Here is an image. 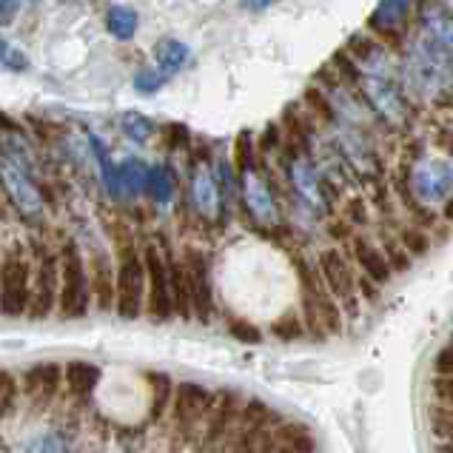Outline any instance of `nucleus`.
Listing matches in <instances>:
<instances>
[{
	"label": "nucleus",
	"mask_w": 453,
	"mask_h": 453,
	"mask_svg": "<svg viewBox=\"0 0 453 453\" xmlns=\"http://www.w3.org/2000/svg\"><path fill=\"white\" fill-rule=\"evenodd\" d=\"M183 265L188 277V294H191V319H197L200 326H209L214 319V280H211V263L205 251L200 249H186L183 251Z\"/></svg>",
	"instance_id": "9"
},
{
	"label": "nucleus",
	"mask_w": 453,
	"mask_h": 453,
	"mask_svg": "<svg viewBox=\"0 0 453 453\" xmlns=\"http://www.w3.org/2000/svg\"><path fill=\"white\" fill-rule=\"evenodd\" d=\"M60 382H63L60 362H37V365H32L23 373L20 388L35 405L46 408V405L55 403V396L60 394Z\"/></svg>",
	"instance_id": "14"
},
{
	"label": "nucleus",
	"mask_w": 453,
	"mask_h": 453,
	"mask_svg": "<svg viewBox=\"0 0 453 453\" xmlns=\"http://www.w3.org/2000/svg\"><path fill=\"white\" fill-rule=\"evenodd\" d=\"M357 288L368 296V303H377V300H380V286H373V282H371V280H365L362 274L357 277Z\"/></svg>",
	"instance_id": "39"
},
{
	"label": "nucleus",
	"mask_w": 453,
	"mask_h": 453,
	"mask_svg": "<svg viewBox=\"0 0 453 453\" xmlns=\"http://www.w3.org/2000/svg\"><path fill=\"white\" fill-rule=\"evenodd\" d=\"M271 334H274L277 340H282V342H294V340H300V336L305 334L303 317H296V314L280 317V319L274 322V326H271Z\"/></svg>",
	"instance_id": "31"
},
{
	"label": "nucleus",
	"mask_w": 453,
	"mask_h": 453,
	"mask_svg": "<svg viewBox=\"0 0 453 453\" xmlns=\"http://www.w3.org/2000/svg\"><path fill=\"white\" fill-rule=\"evenodd\" d=\"M345 223L351 226V228L368 226V205H365V200L354 197L351 203H348V209H345Z\"/></svg>",
	"instance_id": "35"
},
{
	"label": "nucleus",
	"mask_w": 453,
	"mask_h": 453,
	"mask_svg": "<svg viewBox=\"0 0 453 453\" xmlns=\"http://www.w3.org/2000/svg\"><path fill=\"white\" fill-rule=\"evenodd\" d=\"M434 373H436V377H450L453 380V345H445L442 351L434 357Z\"/></svg>",
	"instance_id": "36"
},
{
	"label": "nucleus",
	"mask_w": 453,
	"mask_h": 453,
	"mask_svg": "<svg viewBox=\"0 0 453 453\" xmlns=\"http://www.w3.org/2000/svg\"><path fill=\"white\" fill-rule=\"evenodd\" d=\"M146 191L151 194L154 203L165 205L168 200L174 197V172L168 165H154L149 168V186Z\"/></svg>",
	"instance_id": "25"
},
{
	"label": "nucleus",
	"mask_w": 453,
	"mask_h": 453,
	"mask_svg": "<svg viewBox=\"0 0 453 453\" xmlns=\"http://www.w3.org/2000/svg\"><path fill=\"white\" fill-rule=\"evenodd\" d=\"M288 174H291V186L296 191V197H300L311 211H322L326 209V183L319 180L317 168L311 165L300 151L291 157V165H288Z\"/></svg>",
	"instance_id": "16"
},
{
	"label": "nucleus",
	"mask_w": 453,
	"mask_h": 453,
	"mask_svg": "<svg viewBox=\"0 0 453 453\" xmlns=\"http://www.w3.org/2000/svg\"><path fill=\"white\" fill-rule=\"evenodd\" d=\"M434 396L439 405L453 408V380L450 377H434Z\"/></svg>",
	"instance_id": "37"
},
{
	"label": "nucleus",
	"mask_w": 453,
	"mask_h": 453,
	"mask_svg": "<svg viewBox=\"0 0 453 453\" xmlns=\"http://www.w3.org/2000/svg\"><path fill=\"white\" fill-rule=\"evenodd\" d=\"M146 380H149V385H151V422H157L163 413H165V408L172 405V396H174V382H172V377L168 373H163V371H149L146 373Z\"/></svg>",
	"instance_id": "21"
},
{
	"label": "nucleus",
	"mask_w": 453,
	"mask_h": 453,
	"mask_svg": "<svg viewBox=\"0 0 453 453\" xmlns=\"http://www.w3.org/2000/svg\"><path fill=\"white\" fill-rule=\"evenodd\" d=\"M240 186H242V203L249 209L251 219L260 226H277L280 211H277V200H274V191H271L268 180H263V174L251 168V172L240 174Z\"/></svg>",
	"instance_id": "13"
},
{
	"label": "nucleus",
	"mask_w": 453,
	"mask_h": 453,
	"mask_svg": "<svg viewBox=\"0 0 453 453\" xmlns=\"http://www.w3.org/2000/svg\"><path fill=\"white\" fill-rule=\"evenodd\" d=\"M63 382H66L72 396H88L100 382V368L95 362L74 359L69 365H63Z\"/></svg>",
	"instance_id": "19"
},
{
	"label": "nucleus",
	"mask_w": 453,
	"mask_h": 453,
	"mask_svg": "<svg viewBox=\"0 0 453 453\" xmlns=\"http://www.w3.org/2000/svg\"><path fill=\"white\" fill-rule=\"evenodd\" d=\"M0 194H4V188H0Z\"/></svg>",
	"instance_id": "45"
},
{
	"label": "nucleus",
	"mask_w": 453,
	"mask_h": 453,
	"mask_svg": "<svg viewBox=\"0 0 453 453\" xmlns=\"http://www.w3.org/2000/svg\"><path fill=\"white\" fill-rule=\"evenodd\" d=\"M118 186H123L128 194H140L149 186V165L140 160H126L118 172Z\"/></svg>",
	"instance_id": "26"
},
{
	"label": "nucleus",
	"mask_w": 453,
	"mask_h": 453,
	"mask_svg": "<svg viewBox=\"0 0 453 453\" xmlns=\"http://www.w3.org/2000/svg\"><path fill=\"white\" fill-rule=\"evenodd\" d=\"M154 58H157V69L168 77L188 60V46L183 41H174V37H163L154 49Z\"/></svg>",
	"instance_id": "22"
},
{
	"label": "nucleus",
	"mask_w": 453,
	"mask_h": 453,
	"mask_svg": "<svg viewBox=\"0 0 453 453\" xmlns=\"http://www.w3.org/2000/svg\"><path fill=\"white\" fill-rule=\"evenodd\" d=\"M380 251L385 254V260H388V265H391V271L394 274H399V271H408L411 265H413V260L408 257V251L399 245V240L396 237H388V234H382V245H380Z\"/></svg>",
	"instance_id": "29"
},
{
	"label": "nucleus",
	"mask_w": 453,
	"mask_h": 453,
	"mask_svg": "<svg viewBox=\"0 0 453 453\" xmlns=\"http://www.w3.org/2000/svg\"><path fill=\"white\" fill-rule=\"evenodd\" d=\"M143 251V268H146V311L154 322H168L174 319L172 308V294H168V271H165V257L157 237L140 245Z\"/></svg>",
	"instance_id": "8"
},
{
	"label": "nucleus",
	"mask_w": 453,
	"mask_h": 453,
	"mask_svg": "<svg viewBox=\"0 0 453 453\" xmlns=\"http://www.w3.org/2000/svg\"><path fill=\"white\" fill-rule=\"evenodd\" d=\"M32 296H29V319H49L58 314L60 294V257L46 242L32 240Z\"/></svg>",
	"instance_id": "5"
},
{
	"label": "nucleus",
	"mask_w": 453,
	"mask_h": 453,
	"mask_svg": "<svg viewBox=\"0 0 453 453\" xmlns=\"http://www.w3.org/2000/svg\"><path fill=\"white\" fill-rule=\"evenodd\" d=\"M0 188H4L6 200L15 205V211L26 219V223H43L46 217V203L43 194L37 188V183L32 180L29 168L20 165L15 157L0 151Z\"/></svg>",
	"instance_id": "6"
},
{
	"label": "nucleus",
	"mask_w": 453,
	"mask_h": 453,
	"mask_svg": "<svg viewBox=\"0 0 453 453\" xmlns=\"http://www.w3.org/2000/svg\"><path fill=\"white\" fill-rule=\"evenodd\" d=\"M442 217L448 219V223H453V194L445 200V209H442Z\"/></svg>",
	"instance_id": "42"
},
{
	"label": "nucleus",
	"mask_w": 453,
	"mask_h": 453,
	"mask_svg": "<svg viewBox=\"0 0 453 453\" xmlns=\"http://www.w3.org/2000/svg\"><path fill=\"white\" fill-rule=\"evenodd\" d=\"M436 453H453V442H442L436 448Z\"/></svg>",
	"instance_id": "43"
},
{
	"label": "nucleus",
	"mask_w": 453,
	"mask_h": 453,
	"mask_svg": "<svg viewBox=\"0 0 453 453\" xmlns=\"http://www.w3.org/2000/svg\"><path fill=\"white\" fill-rule=\"evenodd\" d=\"M228 331L234 340H240L242 345H260L263 342V331L254 326V322H245V319H231L228 322Z\"/></svg>",
	"instance_id": "33"
},
{
	"label": "nucleus",
	"mask_w": 453,
	"mask_h": 453,
	"mask_svg": "<svg viewBox=\"0 0 453 453\" xmlns=\"http://www.w3.org/2000/svg\"><path fill=\"white\" fill-rule=\"evenodd\" d=\"M114 311L120 319H137L146 311V268L143 251L132 234H120L114 257Z\"/></svg>",
	"instance_id": "1"
},
{
	"label": "nucleus",
	"mask_w": 453,
	"mask_h": 453,
	"mask_svg": "<svg viewBox=\"0 0 453 453\" xmlns=\"http://www.w3.org/2000/svg\"><path fill=\"white\" fill-rule=\"evenodd\" d=\"M396 240H399V245L408 251V257L411 260H419V257H425L431 251V245H434V240H431V234L425 231L422 226H403L396 231Z\"/></svg>",
	"instance_id": "24"
},
{
	"label": "nucleus",
	"mask_w": 453,
	"mask_h": 453,
	"mask_svg": "<svg viewBox=\"0 0 453 453\" xmlns=\"http://www.w3.org/2000/svg\"><path fill=\"white\" fill-rule=\"evenodd\" d=\"M351 257L357 260L362 277L371 280L373 286H388V282H391L394 271H391V265H388L385 254L380 251L377 242H371L368 237H362V234H354V240H351Z\"/></svg>",
	"instance_id": "17"
},
{
	"label": "nucleus",
	"mask_w": 453,
	"mask_h": 453,
	"mask_svg": "<svg viewBox=\"0 0 453 453\" xmlns=\"http://www.w3.org/2000/svg\"><path fill=\"white\" fill-rule=\"evenodd\" d=\"M137 12L132 6H111L106 12V29L118 37V41H132L137 35Z\"/></svg>",
	"instance_id": "23"
},
{
	"label": "nucleus",
	"mask_w": 453,
	"mask_h": 453,
	"mask_svg": "<svg viewBox=\"0 0 453 453\" xmlns=\"http://www.w3.org/2000/svg\"><path fill=\"white\" fill-rule=\"evenodd\" d=\"M32 296V257L23 242H12L0 257V314L26 317Z\"/></svg>",
	"instance_id": "4"
},
{
	"label": "nucleus",
	"mask_w": 453,
	"mask_h": 453,
	"mask_svg": "<svg viewBox=\"0 0 453 453\" xmlns=\"http://www.w3.org/2000/svg\"><path fill=\"white\" fill-rule=\"evenodd\" d=\"M240 4L245 9H251V12H263L265 6H271V0H240Z\"/></svg>",
	"instance_id": "40"
},
{
	"label": "nucleus",
	"mask_w": 453,
	"mask_h": 453,
	"mask_svg": "<svg viewBox=\"0 0 453 453\" xmlns=\"http://www.w3.org/2000/svg\"><path fill=\"white\" fill-rule=\"evenodd\" d=\"M214 405V394L200 382H180L174 388L172 396V417H174V428L191 439L197 434L200 425H205V417Z\"/></svg>",
	"instance_id": "10"
},
{
	"label": "nucleus",
	"mask_w": 453,
	"mask_h": 453,
	"mask_svg": "<svg viewBox=\"0 0 453 453\" xmlns=\"http://www.w3.org/2000/svg\"><path fill=\"white\" fill-rule=\"evenodd\" d=\"M165 81H168V77H165L160 69L146 66V69H140V72L134 74V88H137L140 95H154V92H160Z\"/></svg>",
	"instance_id": "32"
},
{
	"label": "nucleus",
	"mask_w": 453,
	"mask_h": 453,
	"mask_svg": "<svg viewBox=\"0 0 453 453\" xmlns=\"http://www.w3.org/2000/svg\"><path fill=\"white\" fill-rule=\"evenodd\" d=\"M431 434L439 439V445L442 442H453V408H445V405H436L431 411Z\"/></svg>",
	"instance_id": "30"
},
{
	"label": "nucleus",
	"mask_w": 453,
	"mask_h": 453,
	"mask_svg": "<svg viewBox=\"0 0 453 453\" xmlns=\"http://www.w3.org/2000/svg\"><path fill=\"white\" fill-rule=\"evenodd\" d=\"M120 128L128 140H134V143H149L151 134H154V123L149 118H143L140 111H123L120 114Z\"/></svg>",
	"instance_id": "27"
},
{
	"label": "nucleus",
	"mask_w": 453,
	"mask_h": 453,
	"mask_svg": "<svg viewBox=\"0 0 453 453\" xmlns=\"http://www.w3.org/2000/svg\"><path fill=\"white\" fill-rule=\"evenodd\" d=\"M20 453H63V439L58 434H41L32 436Z\"/></svg>",
	"instance_id": "34"
},
{
	"label": "nucleus",
	"mask_w": 453,
	"mask_h": 453,
	"mask_svg": "<svg viewBox=\"0 0 453 453\" xmlns=\"http://www.w3.org/2000/svg\"><path fill=\"white\" fill-rule=\"evenodd\" d=\"M314 265L322 286L336 300V305L342 308V314L348 319H354L359 314V296H357V274L348 254L342 249H322Z\"/></svg>",
	"instance_id": "7"
},
{
	"label": "nucleus",
	"mask_w": 453,
	"mask_h": 453,
	"mask_svg": "<svg viewBox=\"0 0 453 453\" xmlns=\"http://www.w3.org/2000/svg\"><path fill=\"white\" fill-rule=\"evenodd\" d=\"M163 257H165V271H168V294H172V308L177 319H191V294H188V277L183 257H177L174 249L168 245L165 237H157Z\"/></svg>",
	"instance_id": "15"
},
{
	"label": "nucleus",
	"mask_w": 453,
	"mask_h": 453,
	"mask_svg": "<svg viewBox=\"0 0 453 453\" xmlns=\"http://www.w3.org/2000/svg\"><path fill=\"white\" fill-rule=\"evenodd\" d=\"M9 51H12V43L6 41V37H4V35H0V63H4V60H6V55H9Z\"/></svg>",
	"instance_id": "41"
},
{
	"label": "nucleus",
	"mask_w": 453,
	"mask_h": 453,
	"mask_svg": "<svg viewBox=\"0 0 453 453\" xmlns=\"http://www.w3.org/2000/svg\"><path fill=\"white\" fill-rule=\"evenodd\" d=\"M20 15V0H0V29L12 26Z\"/></svg>",
	"instance_id": "38"
},
{
	"label": "nucleus",
	"mask_w": 453,
	"mask_h": 453,
	"mask_svg": "<svg viewBox=\"0 0 453 453\" xmlns=\"http://www.w3.org/2000/svg\"><path fill=\"white\" fill-rule=\"evenodd\" d=\"M296 274H300V294H303V326L308 334L314 336H328V334H340L345 314L342 308L336 305L334 296L326 291L322 280L317 274V265H311L303 254L294 257Z\"/></svg>",
	"instance_id": "2"
},
{
	"label": "nucleus",
	"mask_w": 453,
	"mask_h": 453,
	"mask_svg": "<svg viewBox=\"0 0 453 453\" xmlns=\"http://www.w3.org/2000/svg\"><path fill=\"white\" fill-rule=\"evenodd\" d=\"M242 396L237 391H223L214 396V405L205 417V434H203V445L205 448H226L231 431H234L237 417L242 411Z\"/></svg>",
	"instance_id": "11"
},
{
	"label": "nucleus",
	"mask_w": 453,
	"mask_h": 453,
	"mask_svg": "<svg viewBox=\"0 0 453 453\" xmlns=\"http://www.w3.org/2000/svg\"><path fill=\"white\" fill-rule=\"evenodd\" d=\"M188 191H191V205L197 217L209 219H219L223 214V194H219L217 186V174L211 172V165L205 160H197L191 165V180H188Z\"/></svg>",
	"instance_id": "12"
},
{
	"label": "nucleus",
	"mask_w": 453,
	"mask_h": 453,
	"mask_svg": "<svg viewBox=\"0 0 453 453\" xmlns=\"http://www.w3.org/2000/svg\"><path fill=\"white\" fill-rule=\"evenodd\" d=\"M60 294H58V317L81 319L92 308V282H88L86 254L74 240H63L60 245Z\"/></svg>",
	"instance_id": "3"
},
{
	"label": "nucleus",
	"mask_w": 453,
	"mask_h": 453,
	"mask_svg": "<svg viewBox=\"0 0 453 453\" xmlns=\"http://www.w3.org/2000/svg\"><path fill=\"white\" fill-rule=\"evenodd\" d=\"M314 436L300 422H280L277 442L271 453H314Z\"/></svg>",
	"instance_id": "20"
},
{
	"label": "nucleus",
	"mask_w": 453,
	"mask_h": 453,
	"mask_svg": "<svg viewBox=\"0 0 453 453\" xmlns=\"http://www.w3.org/2000/svg\"><path fill=\"white\" fill-rule=\"evenodd\" d=\"M88 282H92V300L100 311H114V265L103 249H92L88 254Z\"/></svg>",
	"instance_id": "18"
},
{
	"label": "nucleus",
	"mask_w": 453,
	"mask_h": 453,
	"mask_svg": "<svg viewBox=\"0 0 453 453\" xmlns=\"http://www.w3.org/2000/svg\"><path fill=\"white\" fill-rule=\"evenodd\" d=\"M20 396V380L12 371L0 368V419H6L18 405Z\"/></svg>",
	"instance_id": "28"
},
{
	"label": "nucleus",
	"mask_w": 453,
	"mask_h": 453,
	"mask_svg": "<svg viewBox=\"0 0 453 453\" xmlns=\"http://www.w3.org/2000/svg\"><path fill=\"white\" fill-rule=\"evenodd\" d=\"M0 453H15V450H12V448H9L6 442H0Z\"/></svg>",
	"instance_id": "44"
}]
</instances>
